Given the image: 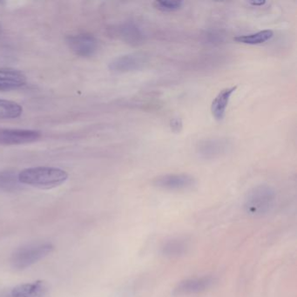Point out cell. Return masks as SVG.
<instances>
[{
	"instance_id": "obj_15",
	"label": "cell",
	"mask_w": 297,
	"mask_h": 297,
	"mask_svg": "<svg viewBox=\"0 0 297 297\" xmlns=\"http://www.w3.org/2000/svg\"><path fill=\"white\" fill-rule=\"evenodd\" d=\"M19 179V173L15 170H4L0 172V190L15 192L22 188Z\"/></svg>"
},
{
	"instance_id": "obj_6",
	"label": "cell",
	"mask_w": 297,
	"mask_h": 297,
	"mask_svg": "<svg viewBox=\"0 0 297 297\" xmlns=\"http://www.w3.org/2000/svg\"><path fill=\"white\" fill-rule=\"evenodd\" d=\"M155 187L167 191H183L196 185V179L187 174H168L155 177L152 181Z\"/></svg>"
},
{
	"instance_id": "obj_13",
	"label": "cell",
	"mask_w": 297,
	"mask_h": 297,
	"mask_svg": "<svg viewBox=\"0 0 297 297\" xmlns=\"http://www.w3.org/2000/svg\"><path fill=\"white\" fill-rule=\"evenodd\" d=\"M27 78L24 73L13 68H0V91L18 89L25 86Z\"/></svg>"
},
{
	"instance_id": "obj_10",
	"label": "cell",
	"mask_w": 297,
	"mask_h": 297,
	"mask_svg": "<svg viewBox=\"0 0 297 297\" xmlns=\"http://www.w3.org/2000/svg\"><path fill=\"white\" fill-rule=\"evenodd\" d=\"M112 34L131 45H141L145 40L142 30L134 22H125L115 26L112 28Z\"/></svg>"
},
{
	"instance_id": "obj_3",
	"label": "cell",
	"mask_w": 297,
	"mask_h": 297,
	"mask_svg": "<svg viewBox=\"0 0 297 297\" xmlns=\"http://www.w3.org/2000/svg\"><path fill=\"white\" fill-rule=\"evenodd\" d=\"M54 246L51 242H35L17 248L11 257V264L16 270H23L37 263L53 252Z\"/></svg>"
},
{
	"instance_id": "obj_11",
	"label": "cell",
	"mask_w": 297,
	"mask_h": 297,
	"mask_svg": "<svg viewBox=\"0 0 297 297\" xmlns=\"http://www.w3.org/2000/svg\"><path fill=\"white\" fill-rule=\"evenodd\" d=\"M49 285L45 281H36L18 285L11 291V297H47Z\"/></svg>"
},
{
	"instance_id": "obj_1",
	"label": "cell",
	"mask_w": 297,
	"mask_h": 297,
	"mask_svg": "<svg viewBox=\"0 0 297 297\" xmlns=\"http://www.w3.org/2000/svg\"><path fill=\"white\" fill-rule=\"evenodd\" d=\"M19 179L24 185L41 189H51L65 183L68 179V174L58 167H31L19 173Z\"/></svg>"
},
{
	"instance_id": "obj_12",
	"label": "cell",
	"mask_w": 297,
	"mask_h": 297,
	"mask_svg": "<svg viewBox=\"0 0 297 297\" xmlns=\"http://www.w3.org/2000/svg\"><path fill=\"white\" fill-rule=\"evenodd\" d=\"M190 248V241L184 236L173 237L163 242L160 252L163 257L175 259L183 257Z\"/></svg>"
},
{
	"instance_id": "obj_14",
	"label": "cell",
	"mask_w": 297,
	"mask_h": 297,
	"mask_svg": "<svg viewBox=\"0 0 297 297\" xmlns=\"http://www.w3.org/2000/svg\"><path fill=\"white\" fill-rule=\"evenodd\" d=\"M236 89L237 86H230L224 88L219 92V94L216 95V98L212 101V116L216 119L217 121H221L225 118L226 111L230 101V99Z\"/></svg>"
},
{
	"instance_id": "obj_5",
	"label": "cell",
	"mask_w": 297,
	"mask_h": 297,
	"mask_svg": "<svg viewBox=\"0 0 297 297\" xmlns=\"http://www.w3.org/2000/svg\"><path fill=\"white\" fill-rule=\"evenodd\" d=\"M71 51L79 57H93L99 49V40L91 33H77L65 38Z\"/></svg>"
},
{
	"instance_id": "obj_2",
	"label": "cell",
	"mask_w": 297,
	"mask_h": 297,
	"mask_svg": "<svg viewBox=\"0 0 297 297\" xmlns=\"http://www.w3.org/2000/svg\"><path fill=\"white\" fill-rule=\"evenodd\" d=\"M277 201V193L269 185H258L245 196L244 210L252 216H263L272 211Z\"/></svg>"
},
{
	"instance_id": "obj_8",
	"label": "cell",
	"mask_w": 297,
	"mask_h": 297,
	"mask_svg": "<svg viewBox=\"0 0 297 297\" xmlns=\"http://www.w3.org/2000/svg\"><path fill=\"white\" fill-rule=\"evenodd\" d=\"M40 131L0 128V145L15 146L35 142L41 138Z\"/></svg>"
},
{
	"instance_id": "obj_20",
	"label": "cell",
	"mask_w": 297,
	"mask_h": 297,
	"mask_svg": "<svg viewBox=\"0 0 297 297\" xmlns=\"http://www.w3.org/2000/svg\"><path fill=\"white\" fill-rule=\"evenodd\" d=\"M266 1H262V0H260V1H257V0H254V1H249L248 2V4H250V5H252V6H256V7H260V6H263L264 4H266Z\"/></svg>"
},
{
	"instance_id": "obj_9",
	"label": "cell",
	"mask_w": 297,
	"mask_h": 297,
	"mask_svg": "<svg viewBox=\"0 0 297 297\" xmlns=\"http://www.w3.org/2000/svg\"><path fill=\"white\" fill-rule=\"evenodd\" d=\"M229 147L230 144L227 139H208L198 144L197 154L201 159H216L225 155Z\"/></svg>"
},
{
	"instance_id": "obj_18",
	"label": "cell",
	"mask_w": 297,
	"mask_h": 297,
	"mask_svg": "<svg viewBox=\"0 0 297 297\" xmlns=\"http://www.w3.org/2000/svg\"><path fill=\"white\" fill-rule=\"evenodd\" d=\"M183 4V1L179 0H157L154 3V6L162 13H174L182 8Z\"/></svg>"
},
{
	"instance_id": "obj_16",
	"label": "cell",
	"mask_w": 297,
	"mask_h": 297,
	"mask_svg": "<svg viewBox=\"0 0 297 297\" xmlns=\"http://www.w3.org/2000/svg\"><path fill=\"white\" fill-rule=\"evenodd\" d=\"M274 36L272 30H263L257 33H250L246 35H240L234 39V40L244 45H256L263 44L269 41Z\"/></svg>"
},
{
	"instance_id": "obj_7",
	"label": "cell",
	"mask_w": 297,
	"mask_h": 297,
	"mask_svg": "<svg viewBox=\"0 0 297 297\" xmlns=\"http://www.w3.org/2000/svg\"><path fill=\"white\" fill-rule=\"evenodd\" d=\"M216 279L211 276L187 278L179 281L174 288L175 297H187L202 293L215 284Z\"/></svg>"
},
{
	"instance_id": "obj_4",
	"label": "cell",
	"mask_w": 297,
	"mask_h": 297,
	"mask_svg": "<svg viewBox=\"0 0 297 297\" xmlns=\"http://www.w3.org/2000/svg\"><path fill=\"white\" fill-rule=\"evenodd\" d=\"M148 62L149 57L147 53L135 52L114 58L109 63L108 68L114 73L125 74L143 69Z\"/></svg>"
},
{
	"instance_id": "obj_17",
	"label": "cell",
	"mask_w": 297,
	"mask_h": 297,
	"mask_svg": "<svg viewBox=\"0 0 297 297\" xmlns=\"http://www.w3.org/2000/svg\"><path fill=\"white\" fill-rule=\"evenodd\" d=\"M22 106L17 102L0 99V119H10L20 117Z\"/></svg>"
},
{
	"instance_id": "obj_21",
	"label": "cell",
	"mask_w": 297,
	"mask_h": 297,
	"mask_svg": "<svg viewBox=\"0 0 297 297\" xmlns=\"http://www.w3.org/2000/svg\"><path fill=\"white\" fill-rule=\"evenodd\" d=\"M2 32H3V30H2V25L0 24V36H1V34H2Z\"/></svg>"
},
{
	"instance_id": "obj_19",
	"label": "cell",
	"mask_w": 297,
	"mask_h": 297,
	"mask_svg": "<svg viewBox=\"0 0 297 297\" xmlns=\"http://www.w3.org/2000/svg\"><path fill=\"white\" fill-rule=\"evenodd\" d=\"M170 127H171V130L174 133L178 134L180 131L182 130V127H183L182 120L179 118L172 119L170 120Z\"/></svg>"
}]
</instances>
